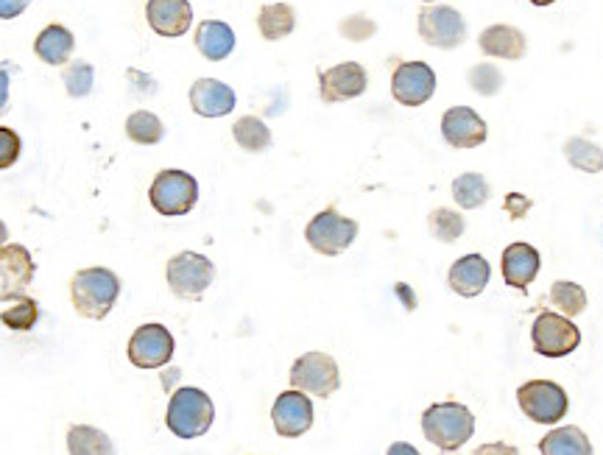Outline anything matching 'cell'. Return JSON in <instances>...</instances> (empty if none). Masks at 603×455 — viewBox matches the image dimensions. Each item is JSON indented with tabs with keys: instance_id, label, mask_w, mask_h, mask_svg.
<instances>
[{
	"instance_id": "obj_15",
	"label": "cell",
	"mask_w": 603,
	"mask_h": 455,
	"mask_svg": "<svg viewBox=\"0 0 603 455\" xmlns=\"http://www.w3.org/2000/svg\"><path fill=\"white\" fill-rule=\"evenodd\" d=\"M366 67L358 65V62H341L319 76V96L325 103L352 101V98L366 92Z\"/></svg>"
},
{
	"instance_id": "obj_23",
	"label": "cell",
	"mask_w": 603,
	"mask_h": 455,
	"mask_svg": "<svg viewBox=\"0 0 603 455\" xmlns=\"http://www.w3.org/2000/svg\"><path fill=\"white\" fill-rule=\"evenodd\" d=\"M196 48L210 62H221L235 51V31L223 20H205L196 29Z\"/></svg>"
},
{
	"instance_id": "obj_8",
	"label": "cell",
	"mask_w": 603,
	"mask_h": 455,
	"mask_svg": "<svg viewBox=\"0 0 603 455\" xmlns=\"http://www.w3.org/2000/svg\"><path fill=\"white\" fill-rule=\"evenodd\" d=\"M310 249L319 252L325 257H336L341 252H347L355 243L358 237V224L347 215H341L338 210L327 207L321 213H316L308 221V230H305Z\"/></svg>"
},
{
	"instance_id": "obj_40",
	"label": "cell",
	"mask_w": 603,
	"mask_h": 455,
	"mask_svg": "<svg viewBox=\"0 0 603 455\" xmlns=\"http://www.w3.org/2000/svg\"><path fill=\"white\" fill-rule=\"evenodd\" d=\"M386 455H423V453H419V450L408 442H394L392 447H388Z\"/></svg>"
},
{
	"instance_id": "obj_11",
	"label": "cell",
	"mask_w": 603,
	"mask_h": 455,
	"mask_svg": "<svg viewBox=\"0 0 603 455\" xmlns=\"http://www.w3.org/2000/svg\"><path fill=\"white\" fill-rule=\"evenodd\" d=\"M419 37L434 48L452 51L467 40V23L452 7H425L419 12Z\"/></svg>"
},
{
	"instance_id": "obj_3",
	"label": "cell",
	"mask_w": 603,
	"mask_h": 455,
	"mask_svg": "<svg viewBox=\"0 0 603 455\" xmlns=\"http://www.w3.org/2000/svg\"><path fill=\"white\" fill-rule=\"evenodd\" d=\"M216 419V406L210 397L194 386H182L179 391L171 395L168 413H165V425L174 436L179 439H199L212 428Z\"/></svg>"
},
{
	"instance_id": "obj_6",
	"label": "cell",
	"mask_w": 603,
	"mask_h": 455,
	"mask_svg": "<svg viewBox=\"0 0 603 455\" xmlns=\"http://www.w3.org/2000/svg\"><path fill=\"white\" fill-rule=\"evenodd\" d=\"M517 402L537 425H559L570 408L568 395L553 380H528L517 389Z\"/></svg>"
},
{
	"instance_id": "obj_36",
	"label": "cell",
	"mask_w": 603,
	"mask_h": 455,
	"mask_svg": "<svg viewBox=\"0 0 603 455\" xmlns=\"http://www.w3.org/2000/svg\"><path fill=\"white\" fill-rule=\"evenodd\" d=\"M20 148H23V143H20V134L12 132V129H7V126H0V170L12 168V165L18 163Z\"/></svg>"
},
{
	"instance_id": "obj_38",
	"label": "cell",
	"mask_w": 603,
	"mask_h": 455,
	"mask_svg": "<svg viewBox=\"0 0 603 455\" xmlns=\"http://www.w3.org/2000/svg\"><path fill=\"white\" fill-rule=\"evenodd\" d=\"M31 7V0H0V20H14Z\"/></svg>"
},
{
	"instance_id": "obj_43",
	"label": "cell",
	"mask_w": 603,
	"mask_h": 455,
	"mask_svg": "<svg viewBox=\"0 0 603 455\" xmlns=\"http://www.w3.org/2000/svg\"><path fill=\"white\" fill-rule=\"evenodd\" d=\"M425 3H436V0H425Z\"/></svg>"
},
{
	"instance_id": "obj_34",
	"label": "cell",
	"mask_w": 603,
	"mask_h": 455,
	"mask_svg": "<svg viewBox=\"0 0 603 455\" xmlns=\"http://www.w3.org/2000/svg\"><path fill=\"white\" fill-rule=\"evenodd\" d=\"M62 79H65V87L67 92H70V98H85L90 96L92 81H96V70H92L90 62H73Z\"/></svg>"
},
{
	"instance_id": "obj_22",
	"label": "cell",
	"mask_w": 603,
	"mask_h": 455,
	"mask_svg": "<svg viewBox=\"0 0 603 455\" xmlns=\"http://www.w3.org/2000/svg\"><path fill=\"white\" fill-rule=\"evenodd\" d=\"M73 48H76V37L59 23H51L48 29L40 31V37L34 40V54L51 67H62L70 62Z\"/></svg>"
},
{
	"instance_id": "obj_21",
	"label": "cell",
	"mask_w": 603,
	"mask_h": 455,
	"mask_svg": "<svg viewBox=\"0 0 603 455\" xmlns=\"http://www.w3.org/2000/svg\"><path fill=\"white\" fill-rule=\"evenodd\" d=\"M478 45H481V51L486 56H495V59H512V62L523 59L525 48H528L523 31L503 23L483 29L481 37H478Z\"/></svg>"
},
{
	"instance_id": "obj_30",
	"label": "cell",
	"mask_w": 603,
	"mask_h": 455,
	"mask_svg": "<svg viewBox=\"0 0 603 455\" xmlns=\"http://www.w3.org/2000/svg\"><path fill=\"white\" fill-rule=\"evenodd\" d=\"M564 157H568V163L573 165V168L584 170V174H601L603 170V148L595 146L592 140H584V137L568 140Z\"/></svg>"
},
{
	"instance_id": "obj_33",
	"label": "cell",
	"mask_w": 603,
	"mask_h": 455,
	"mask_svg": "<svg viewBox=\"0 0 603 455\" xmlns=\"http://www.w3.org/2000/svg\"><path fill=\"white\" fill-rule=\"evenodd\" d=\"M428 226L441 243H456L467 230L464 215L456 213V210H450V207H439V210H434L428 219Z\"/></svg>"
},
{
	"instance_id": "obj_24",
	"label": "cell",
	"mask_w": 603,
	"mask_h": 455,
	"mask_svg": "<svg viewBox=\"0 0 603 455\" xmlns=\"http://www.w3.org/2000/svg\"><path fill=\"white\" fill-rule=\"evenodd\" d=\"M539 453L542 455H595L592 453V442L586 433L575 425L556 428L548 431L539 442Z\"/></svg>"
},
{
	"instance_id": "obj_13",
	"label": "cell",
	"mask_w": 603,
	"mask_h": 455,
	"mask_svg": "<svg viewBox=\"0 0 603 455\" xmlns=\"http://www.w3.org/2000/svg\"><path fill=\"white\" fill-rule=\"evenodd\" d=\"M436 74L425 62H403L392 76V96L403 107H423L434 98Z\"/></svg>"
},
{
	"instance_id": "obj_32",
	"label": "cell",
	"mask_w": 603,
	"mask_h": 455,
	"mask_svg": "<svg viewBox=\"0 0 603 455\" xmlns=\"http://www.w3.org/2000/svg\"><path fill=\"white\" fill-rule=\"evenodd\" d=\"M550 304L559 310L561 317L573 319L579 313H584L586 291L581 286H575V282H553V288H550Z\"/></svg>"
},
{
	"instance_id": "obj_16",
	"label": "cell",
	"mask_w": 603,
	"mask_h": 455,
	"mask_svg": "<svg viewBox=\"0 0 603 455\" xmlns=\"http://www.w3.org/2000/svg\"><path fill=\"white\" fill-rule=\"evenodd\" d=\"M441 134L452 148H478L486 143V121L472 107H452L441 118Z\"/></svg>"
},
{
	"instance_id": "obj_10",
	"label": "cell",
	"mask_w": 603,
	"mask_h": 455,
	"mask_svg": "<svg viewBox=\"0 0 603 455\" xmlns=\"http://www.w3.org/2000/svg\"><path fill=\"white\" fill-rule=\"evenodd\" d=\"M174 349L176 341L171 335V330L157 322H151L134 330L132 339H129L127 355L129 364L138 366V369H163L174 358Z\"/></svg>"
},
{
	"instance_id": "obj_35",
	"label": "cell",
	"mask_w": 603,
	"mask_h": 455,
	"mask_svg": "<svg viewBox=\"0 0 603 455\" xmlns=\"http://www.w3.org/2000/svg\"><path fill=\"white\" fill-rule=\"evenodd\" d=\"M470 87L478 92V96H495L503 87V70H497L495 65L489 62H481L470 70Z\"/></svg>"
},
{
	"instance_id": "obj_7",
	"label": "cell",
	"mask_w": 603,
	"mask_h": 455,
	"mask_svg": "<svg viewBox=\"0 0 603 455\" xmlns=\"http://www.w3.org/2000/svg\"><path fill=\"white\" fill-rule=\"evenodd\" d=\"M290 386L296 391H305V395L327 400L341 386V371H338L336 358H330L327 353L299 355L294 360V366H290Z\"/></svg>"
},
{
	"instance_id": "obj_9",
	"label": "cell",
	"mask_w": 603,
	"mask_h": 455,
	"mask_svg": "<svg viewBox=\"0 0 603 455\" xmlns=\"http://www.w3.org/2000/svg\"><path fill=\"white\" fill-rule=\"evenodd\" d=\"M531 341H534V349H537L542 358H564V355L579 349L581 330L575 328L568 317L542 310V313L534 319Z\"/></svg>"
},
{
	"instance_id": "obj_31",
	"label": "cell",
	"mask_w": 603,
	"mask_h": 455,
	"mask_svg": "<svg viewBox=\"0 0 603 455\" xmlns=\"http://www.w3.org/2000/svg\"><path fill=\"white\" fill-rule=\"evenodd\" d=\"M0 322L7 324L9 330L29 333V330L40 322V304H36L31 297L12 299V304H9V308L0 310Z\"/></svg>"
},
{
	"instance_id": "obj_39",
	"label": "cell",
	"mask_w": 603,
	"mask_h": 455,
	"mask_svg": "<svg viewBox=\"0 0 603 455\" xmlns=\"http://www.w3.org/2000/svg\"><path fill=\"white\" fill-rule=\"evenodd\" d=\"M475 455H519V450L514 444L506 442H495V444H481L475 450Z\"/></svg>"
},
{
	"instance_id": "obj_25",
	"label": "cell",
	"mask_w": 603,
	"mask_h": 455,
	"mask_svg": "<svg viewBox=\"0 0 603 455\" xmlns=\"http://www.w3.org/2000/svg\"><path fill=\"white\" fill-rule=\"evenodd\" d=\"M67 453L70 455H116V444L92 425L67 428Z\"/></svg>"
},
{
	"instance_id": "obj_19",
	"label": "cell",
	"mask_w": 603,
	"mask_h": 455,
	"mask_svg": "<svg viewBox=\"0 0 603 455\" xmlns=\"http://www.w3.org/2000/svg\"><path fill=\"white\" fill-rule=\"evenodd\" d=\"M489 277H492V268H489V260L483 255H464L450 266V274H447V286L450 291H456L464 299L481 297L483 288L489 286Z\"/></svg>"
},
{
	"instance_id": "obj_17",
	"label": "cell",
	"mask_w": 603,
	"mask_h": 455,
	"mask_svg": "<svg viewBox=\"0 0 603 455\" xmlns=\"http://www.w3.org/2000/svg\"><path fill=\"white\" fill-rule=\"evenodd\" d=\"M145 20L160 37H182L194 25V7L187 0H149Z\"/></svg>"
},
{
	"instance_id": "obj_20",
	"label": "cell",
	"mask_w": 603,
	"mask_h": 455,
	"mask_svg": "<svg viewBox=\"0 0 603 455\" xmlns=\"http://www.w3.org/2000/svg\"><path fill=\"white\" fill-rule=\"evenodd\" d=\"M235 90L218 79H199L190 87V107L201 118H223L235 110Z\"/></svg>"
},
{
	"instance_id": "obj_26",
	"label": "cell",
	"mask_w": 603,
	"mask_h": 455,
	"mask_svg": "<svg viewBox=\"0 0 603 455\" xmlns=\"http://www.w3.org/2000/svg\"><path fill=\"white\" fill-rule=\"evenodd\" d=\"M257 29L260 34H263V40H268V43L285 40L290 31L296 29L294 9H290L288 3H268V7L260 9Z\"/></svg>"
},
{
	"instance_id": "obj_12",
	"label": "cell",
	"mask_w": 603,
	"mask_h": 455,
	"mask_svg": "<svg viewBox=\"0 0 603 455\" xmlns=\"http://www.w3.org/2000/svg\"><path fill=\"white\" fill-rule=\"evenodd\" d=\"M36 263L31 252L20 243H7L0 249V302L25 297L29 286L34 282Z\"/></svg>"
},
{
	"instance_id": "obj_1",
	"label": "cell",
	"mask_w": 603,
	"mask_h": 455,
	"mask_svg": "<svg viewBox=\"0 0 603 455\" xmlns=\"http://www.w3.org/2000/svg\"><path fill=\"white\" fill-rule=\"evenodd\" d=\"M118 297H121V279L116 271L103 266L81 268L70 279V299L76 313L92 322H101L112 313Z\"/></svg>"
},
{
	"instance_id": "obj_18",
	"label": "cell",
	"mask_w": 603,
	"mask_h": 455,
	"mask_svg": "<svg viewBox=\"0 0 603 455\" xmlns=\"http://www.w3.org/2000/svg\"><path fill=\"white\" fill-rule=\"evenodd\" d=\"M503 279L506 286L517 288L519 293L528 291L534 279L539 277V268H542V257L534 249L531 243H512L506 252H503Z\"/></svg>"
},
{
	"instance_id": "obj_42",
	"label": "cell",
	"mask_w": 603,
	"mask_h": 455,
	"mask_svg": "<svg viewBox=\"0 0 603 455\" xmlns=\"http://www.w3.org/2000/svg\"><path fill=\"white\" fill-rule=\"evenodd\" d=\"M534 7H550V3H556V0H531Z\"/></svg>"
},
{
	"instance_id": "obj_2",
	"label": "cell",
	"mask_w": 603,
	"mask_h": 455,
	"mask_svg": "<svg viewBox=\"0 0 603 455\" xmlns=\"http://www.w3.org/2000/svg\"><path fill=\"white\" fill-rule=\"evenodd\" d=\"M423 433L445 455L459 453L475 433V417L461 402H436L423 413Z\"/></svg>"
},
{
	"instance_id": "obj_14",
	"label": "cell",
	"mask_w": 603,
	"mask_h": 455,
	"mask_svg": "<svg viewBox=\"0 0 603 455\" xmlns=\"http://www.w3.org/2000/svg\"><path fill=\"white\" fill-rule=\"evenodd\" d=\"M274 431L285 439H299L314 428V402L305 391H283L272 408Z\"/></svg>"
},
{
	"instance_id": "obj_27",
	"label": "cell",
	"mask_w": 603,
	"mask_h": 455,
	"mask_svg": "<svg viewBox=\"0 0 603 455\" xmlns=\"http://www.w3.org/2000/svg\"><path fill=\"white\" fill-rule=\"evenodd\" d=\"M232 137H235L238 146L249 154H260V152H266V148H272V129L254 115H246L241 118V121H235V126H232Z\"/></svg>"
},
{
	"instance_id": "obj_41",
	"label": "cell",
	"mask_w": 603,
	"mask_h": 455,
	"mask_svg": "<svg viewBox=\"0 0 603 455\" xmlns=\"http://www.w3.org/2000/svg\"><path fill=\"white\" fill-rule=\"evenodd\" d=\"M7 241H9V230H7V224L0 221V249L7 246Z\"/></svg>"
},
{
	"instance_id": "obj_28",
	"label": "cell",
	"mask_w": 603,
	"mask_h": 455,
	"mask_svg": "<svg viewBox=\"0 0 603 455\" xmlns=\"http://www.w3.org/2000/svg\"><path fill=\"white\" fill-rule=\"evenodd\" d=\"M452 199H456V204L464 207V210H478V207H483L489 201V182L486 177H481V174H461V177H456V182H452Z\"/></svg>"
},
{
	"instance_id": "obj_29",
	"label": "cell",
	"mask_w": 603,
	"mask_h": 455,
	"mask_svg": "<svg viewBox=\"0 0 603 455\" xmlns=\"http://www.w3.org/2000/svg\"><path fill=\"white\" fill-rule=\"evenodd\" d=\"M127 134L132 143H138V146H157L165 134V126H163V121L154 115V112L138 110L129 115Z\"/></svg>"
},
{
	"instance_id": "obj_4",
	"label": "cell",
	"mask_w": 603,
	"mask_h": 455,
	"mask_svg": "<svg viewBox=\"0 0 603 455\" xmlns=\"http://www.w3.org/2000/svg\"><path fill=\"white\" fill-rule=\"evenodd\" d=\"M149 201L160 215H187L199 201V182L187 170H160L151 182Z\"/></svg>"
},
{
	"instance_id": "obj_37",
	"label": "cell",
	"mask_w": 603,
	"mask_h": 455,
	"mask_svg": "<svg viewBox=\"0 0 603 455\" xmlns=\"http://www.w3.org/2000/svg\"><path fill=\"white\" fill-rule=\"evenodd\" d=\"M18 67L12 62H0V115H7L9 110V79Z\"/></svg>"
},
{
	"instance_id": "obj_5",
	"label": "cell",
	"mask_w": 603,
	"mask_h": 455,
	"mask_svg": "<svg viewBox=\"0 0 603 455\" xmlns=\"http://www.w3.org/2000/svg\"><path fill=\"white\" fill-rule=\"evenodd\" d=\"M165 279H168L174 297L199 302L216 279V266L210 257L199 255V252H179L165 266Z\"/></svg>"
}]
</instances>
